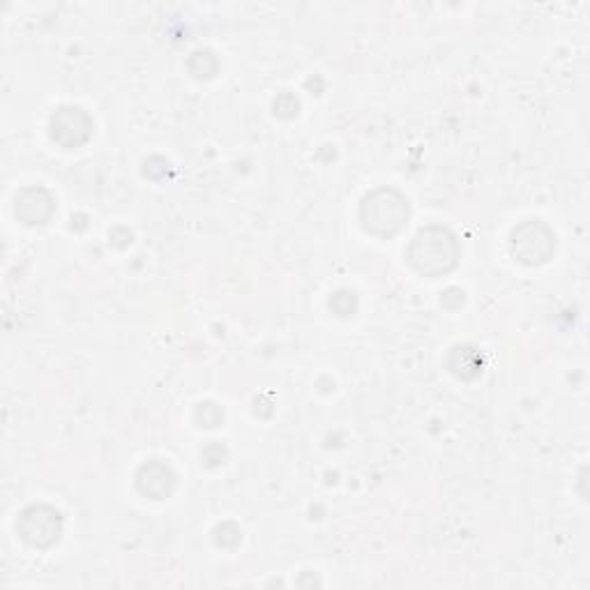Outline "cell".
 Here are the masks:
<instances>
[{"mask_svg": "<svg viewBox=\"0 0 590 590\" xmlns=\"http://www.w3.org/2000/svg\"><path fill=\"white\" fill-rule=\"evenodd\" d=\"M454 256H456L454 238L443 229L420 231L410 247V261L415 264V268L429 275L450 270L456 261Z\"/></svg>", "mask_w": 590, "mask_h": 590, "instance_id": "1", "label": "cell"}, {"mask_svg": "<svg viewBox=\"0 0 590 590\" xmlns=\"http://www.w3.org/2000/svg\"><path fill=\"white\" fill-rule=\"evenodd\" d=\"M392 194L395 192L381 189L374 196H367V201L362 206V220L367 229L379 233H395L404 224V220L408 217V206L400 194L395 196V201H390Z\"/></svg>", "mask_w": 590, "mask_h": 590, "instance_id": "2", "label": "cell"}, {"mask_svg": "<svg viewBox=\"0 0 590 590\" xmlns=\"http://www.w3.org/2000/svg\"><path fill=\"white\" fill-rule=\"evenodd\" d=\"M540 229L542 224L535 222V235H527L523 233V229H519L514 233V247H519V254H523V261H529V264H540V261H546V256H549L556 247V238L554 240H542V243H535V252H527V240H540ZM533 247V243H529Z\"/></svg>", "mask_w": 590, "mask_h": 590, "instance_id": "3", "label": "cell"}]
</instances>
